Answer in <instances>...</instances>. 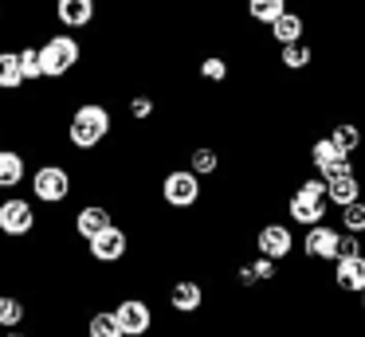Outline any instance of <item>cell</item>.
<instances>
[{
    "mask_svg": "<svg viewBox=\"0 0 365 337\" xmlns=\"http://www.w3.org/2000/svg\"><path fill=\"white\" fill-rule=\"evenodd\" d=\"M357 298H361V313H365V290H361V294H357Z\"/></svg>",
    "mask_w": 365,
    "mask_h": 337,
    "instance_id": "32",
    "label": "cell"
},
{
    "mask_svg": "<svg viewBox=\"0 0 365 337\" xmlns=\"http://www.w3.org/2000/svg\"><path fill=\"white\" fill-rule=\"evenodd\" d=\"M4 337H32V333H24V329H4Z\"/></svg>",
    "mask_w": 365,
    "mask_h": 337,
    "instance_id": "31",
    "label": "cell"
},
{
    "mask_svg": "<svg viewBox=\"0 0 365 337\" xmlns=\"http://www.w3.org/2000/svg\"><path fill=\"white\" fill-rule=\"evenodd\" d=\"M87 255H91V263H98V266H118L122 259L130 255V232L122 224L103 227L95 239H87Z\"/></svg>",
    "mask_w": 365,
    "mask_h": 337,
    "instance_id": "7",
    "label": "cell"
},
{
    "mask_svg": "<svg viewBox=\"0 0 365 337\" xmlns=\"http://www.w3.org/2000/svg\"><path fill=\"white\" fill-rule=\"evenodd\" d=\"M326 212H330V196H326V177H318V172H310V177H302L299 185H294V192L287 196V219L299 227H314L326 219Z\"/></svg>",
    "mask_w": 365,
    "mask_h": 337,
    "instance_id": "2",
    "label": "cell"
},
{
    "mask_svg": "<svg viewBox=\"0 0 365 337\" xmlns=\"http://www.w3.org/2000/svg\"><path fill=\"white\" fill-rule=\"evenodd\" d=\"M200 172H192L189 165L185 169H169L165 177H161V185H158V192H161V204L165 208H173V212H189V208H197L200 204Z\"/></svg>",
    "mask_w": 365,
    "mask_h": 337,
    "instance_id": "4",
    "label": "cell"
},
{
    "mask_svg": "<svg viewBox=\"0 0 365 337\" xmlns=\"http://www.w3.org/2000/svg\"><path fill=\"white\" fill-rule=\"evenodd\" d=\"M28 188H32V200L48 204V208H63L75 192V177L63 161H43L32 169L28 177Z\"/></svg>",
    "mask_w": 365,
    "mask_h": 337,
    "instance_id": "3",
    "label": "cell"
},
{
    "mask_svg": "<svg viewBox=\"0 0 365 337\" xmlns=\"http://www.w3.org/2000/svg\"><path fill=\"white\" fill-rule=\"evenodd\" d=\"M20 67H24V78H28V83H40V78H43L40 47H20Z\"/></svg>",
    "mask_w": 365,
    "mask_h": 337,
    "instance_id": "27",
    "label": "cell"
},
{
    "mask_svg": "<svg viewBox=\"0 0 365 337\" xmlns=\"http://www.w3.org/2000/svg\"><path fill=\"white\" fill-rule=\"evenodd\" d=\"M28 180V157L24 149H4L0 145V192H12Z\"/></svg>",
    "mask_w": 365,
    "mask_h": 337,
    "instance_id": "15",
    "label": "cell"
},
{
    "mask_svg": "<svg viewBox=\"0 0 365 337\" xmlns=\"http://www.w3.org/2000/svg\"><path fill=\"white\" fill-rule=\"evenodd\" d=\"M338 227L341 232H354V235H365V196L361 200H349L338 208Z\"/></svg>",
    "mask_w": 365,
    "mask_h": 337,
    "instance_id": "25",
    "label": "cell"
},
{
    "mask_svg": "<svg viewBox=\"0 0 365 337\" xmlns=\"http://www.w3.org/2000/svg\"><path fill=\"white\" fill-rule=\"evenodd\" d=\"M110 130H114V114L103 102H79V106L71 110V118H67V141H71V149H79V153L98 149L110 138Z\"/></svg>",
    "mask_w": 365,
    "mask_h": 337,
    "instance_id": "1",
    "label": "cell"
},
{
    "mask_svg": "<svg viewBox=\"0 0 365 337\" xmlns=\"http://www.w3.org/2000/svg\"><path fill=\"white\" fill-rule=\"evenodd\" d=\"M28 78L20 67V51H0V90H20Z\"/></svg>",
    "mask_w": 365,
    "mask_h": 337,
    "instance_id": "22",
    "label": "cell"
},
{
    "mask_svg": "<svg viewBox=\"0 0 365 337\" xmlns=\"http://www.w3.org/2000/svg\"><path fill=\"white\" fill-rule=\"evenodd\" d=\"M205 282L200 279H173L169 286V310L173 313H200L205 310Z\"/></svg>",
    "mask_w": 365,
    "mask_h": 337,
    "instance_id": "12",
    "label": "cell"
},
{
    "mask_svg": "<svg viewBox=\"0 0 365 337\" xmlns=\"http://www.w3.org/2000/svg\"><path fill=\"white\" fill-rule=\"evenodd\" d=\"M87 337H126V329L114 310H95L87 318Z\"/></svg>",
    "mask_w": 365,
    "mask_h": 337,
    "instance_id": "21",
    "label": "cell"
},
{
    "mask_svg": "<svg viewBox=\"0 0 365 337\" xmlns=\"http://www.w3.org/2000/svg\"><path fill=\"white\" fill-rule=\"evenodd\" d=\"M255 251L267 259H275V263H283V259L294 255V232L291 224H283V219H267V224H259V232H255Z\"/></svg>",
    "mask_w": 365,
    "mask_h": 337,
    "instance_id": "9",
    "label": "cell"
},
{
    "mask_svg": "<svg viewBox=\"0 0 365 337\" xmlns=\"http://www.w3.org/2000/svg\"><path fill=\"white\" fill-rule=\"evenodd\" d=\"M114 313H118L126 337H150V329H153V306L145 302V298H134V294L118 298V302H114Z\"/></svg>",
    "mask_w": 365,
    "mask_h": 337,
    "instance_id": "10",
    "label": "cell"
},
{
    "mask_svg": "<svg viewBox=\"0 0 365 337\" xmlns=\"http://www.w3.org/2000/svg\"><path fill=\"white\" fill-rule=\"evenodd\" d=\"M0 298H4V294H0Z\"/></svg>",
    "mask_w": 365,
    "mask_h": 337,
    "instance_id": "34",
    "label": "cell"
},
{
    "mask_svg": "<svg viewBox=\"0 0 365 337\" xmlns=\"http://www.w3.org/2000/svg\"><path fill=\"white\" fill-rule=\"evenodd\" d=\"M267 28H271V39L283 47V43H294V39H302L307 24H302V12H291V8H287V12L279 16V20H271Z\"/></svg>",
    "mask_w": 365,
    "mask_h": 337,
    "instance_id": "18",
    "label": "cell"
},
{
    "mask_svg": "<svg viewBox=\"0 0 365 337\" xmlns=\"http://www.w3.org/2000/svg\"><path fill=\"white\" fill-rule=\"evenodd\" d=\"M130 118H134V122L153 118V98L150 94H134V98H130Z\"/></svg>",
    "mask_w": 365,
    "mask_h": 337,
    "instance_id": "30",
    "label": "cell"
},
{
    "mask_svg": "<svg viewBox=\"0 0 365 337\" xmlns=\"http://www.w3.org/2000/svg\"><path fill=\"white\" fill-rule=\"evenodd\" d=\"M287 12V0H247V16L255 24H271Z\"/></svg>",
    "mask_w": 365,
    "mask_h": 337,
    "instance_id": "26",
    "label": "cell"
},
{
    "mask_svg": "<svg viewBox=\"0 0 365 337\" xmlns=\"http://www.w3.org/2000/svg\"><path fill=\"white\" fill-rule=\"evenodd\" d=\"M40 216H36V204L24 196H4L0 200V235L4 239H28L36 232Z\"/></svg>",
    "mask_w": 365,
    "mask_h": 337,
    "instance_id": "6",
    "label": "cell"
},
{
    "mask_svg": "<svg viewBox=\"0 0 365 337\" xmlns=\"http://www.w3.org/2000/svg\"><path fill=\"white\" fill-rule=\"evenodd\" d=\"M71 224H75V235H79V239L87 243V239H95V235L103 232V227H110V224H114V212L106 208V204H83V208L75 212Z\"/></svg>",
    "mask_w": 365,
    "mask_h": 337,
    "instance_id": "13",
    "label": "cell"
},
{
    "mask_svg": "<svg viewBox=\"0 0 365 337\" xmlns=\"http://www.w3.org/2000/svg\"><path fill=\"white\" fill-rule=\"evenodd\" d=\"M279 63H283L287 71H307L310 63H314V47H310L307 39H294V43H283V47H279Z\"/></svg>",
    "mask_w": 365,
    "mask_h": 337,
    "instance_id": "19",
    "label": "cell"
},
{
    "mask_svg": "<svg viewBox=\"0 0 365 337\" xmlns=\"http://www.w3.org/2000/svg\"><path fill=\"white\" fill-rule=\"evenodd\" d=\"M330 138L338 141V149L341 153H361V145H365V130L357 122H334V130H330Z\"/></svg>",
    "mask_w": 365,
    "mask_h": 337,
    "instance_id": "20",
    "label": "cell"
},
{
    "mask_svg": "<svg viewBox=\"0 0 365 337\" xmlns=\"http://www.w3.org/2000/svg\"><path fill=\"white\" fill-rule=\"evenodd\" d=\"M56 20L71 31L87 28L95 20V0H56Z\"/></svg>",
    "mask_w": 365,
    "mask_h": 337,
    "instance_id": "17",
    "label": "cell"
},
{
    "mask_svg": "<svg viewBox=\"0 0 365 337\" xmlns=\"http://www.w3.org/2000/svg\"><path fill=\"white\" fill-rule=\"evenodd\" d=\"M0 4H4V0H0Z\"/></svg>",
    "mask_w": 365,
    "mask_h": 337,
    "instance_id": "33",
    "label": "cell"
},
{
    "mask_svg": "<svg viewBox=\"0 0 365 337\" xmlns=\"http://www.w3.org/2000/svg\"><path fill=\"white\" fill-rule=\"evenodd\" d=\"M338 239H341V227L334 232L322 219V224L302 232V255H307L310 263H334V259H338Z\"/></svg>",
    "mask_w": 365,
    "mask_h": 337,
    "instance_id": "11",
    "label": "cell"
},
{
    "mask_svg": "<svg viewBox=\"0 0 365 337\" xmlns=\"http://www.w3.org/2000/svg\"><path fill=\"white\" fill-rule=\"evenodd\" d=\"M28 321V302L16 294H4L0 298V329H20Z\"/></svg>",
    "mask_w": 365,
    "mask_h": 337,
    "instance_id": "23",
    "label": "cell"
},
{
    "mask_svg": "<svg viewBox=\"0 0 365 337\" xmlns=\"http://www.w3.org/2000/svg\"><path fill=\"white\" fill-rule=\"evenodd\" d=\"M334 286H338L341 294H361L365 290V255L334 259Z\"/></svg>",
    "mask_w": 365,
    "mask_h": 337,
    "instance_id": "14",
    "label": "cell"
},
{
    "mask_svg": "<svg viewBox=\"0 0 365 337\" xmlns=\"http://www.w3.org/2000/svg\"><path fill=\"white\" fill-rule=\"evenodd\" d=\"M83 59V47L75 36H67V31H59V36H48L40 43V63H43V78H63L71 75L75 67H79Z\"/></svg>",
    "mask_w": 365,
    "mask_h": 337,
    "instance_id": "5",
    "label": "cell"
},
{
    "mask_svg": "<svg viewBox=\"0 0 365 337\" xmlns=\"http://www.w3.org/2000/svg\"><path fill=\"white\" fill-rule=\"evenodd\" d=\"M189 169L200 172V177H216L220 172V153L212 145H192L189 149Z\"/></svg>",
    "mask_w": 365,
    "mask_h": 337,
    "instance_id": "24",
    "label": "cell"
},
{
    "mask_svg": "<svg viewBox=\"0 0 365 337\" xmlns=\"http://www.w3.org/2000/svg\"><path fill=\"white\" fill-rule=\"evenodd\" d=\"M354 255H365V235L341 232V239H338V259H354Z\"/></svg>",
    "mask_w": 365,
    "mask_h": 337,
    "instance_id": "29",
    "label": "cell"
},
{
    "mask_svg": "<svg viewBox=\"0 0 365 337\" xmlns=\"http://www.w3.org/2000/svg\"><path fill=\"white\" fill-rule=\"evenodd\" d=\"M326 196H330V208H341V204L349 200H361V177H357V169L349 172H338V177L326 180Z\"/></svg>",
    "mask_w": 365,
    "mask_h": 337,
    "instance_id": "16",
    "label": "cell"
},
{
    "mask_svg": "<svg viewBox=\"0 0 365 337\" xmlns=\"http://www.w3.org/2000/svg\"><path fill=\"white\" fill-rule=\"evenodd\" d=\"M307 157H310V169L318 172V177H338V172H349L354 169V161H349V153H341L338 149V141L326 133V138H314L310 141V149H307Z\"/></svg>",
    "mask_w": 365,
    "mask_h": 337,
    "instance_id": "8",
    "label": "cell"
},
{
    "mask_svg": "<svg viewBox=\"0 0 365 337\" xmlns=\"http://www.w3.org/2000/svg\"><path fill=\"white\" fill-rule=\"evenodd\" d=\"M200 78H208V83H224V78H228V59H220V55H205V59H200Z\"/></svg>",
    "mask_w": 365,
    "mask_h": 337,
    "instance_id": "28",
    "label": "cell"
}]
</instances>
